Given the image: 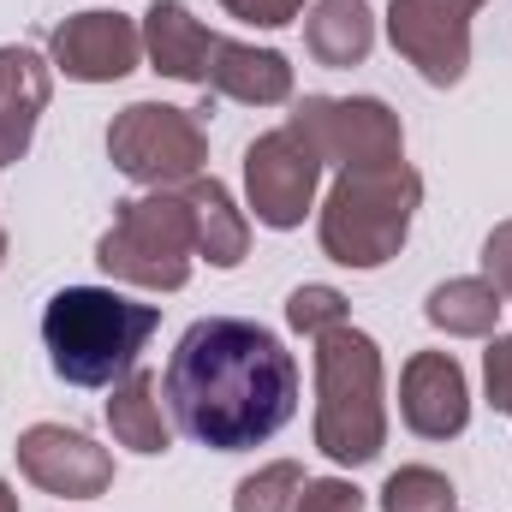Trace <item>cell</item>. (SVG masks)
I'll use <instances>...</instances> for the list:
<instances>
[{
    "label": "cell",
    "instance_id": "cell-23",
    "mask_svg": "<svg viewBox=\"0 0 512 512\" xmlns=\"http://www.w3.org/2000/svg\"><path fill=\"white\" fill-rule=\"evenodd\" d=\"M483 382H489V405H495L501 417H512V334H489Z\"/></svg>",
    "mask_w": 512,
    "mask_h": 512
},
{
    "label": "cell",
    "instance_id": "cell-7",
    "mask_svg": "<svg viewBox=\"0 0 512 512\" xmlns=\"http://www.w3.org/2000/svg\"><path fill=\"white\" fill-rule=\"evenodd\" d=\"M286 126L310 143V155L322 167H340V173L405 161L399 114L387 102H376V96H304Z\"/></svg>",
    "mask_w": 512,
    "mask_h": 512
},
{
    "label": "cell",
    "instance_id": "cell-25",
    "mask_svg": "<svg viewBox=\"0 0 512 512\" xmlns=\"http://www.w3.org/2000/svg\"><path fill=\"white\" fill-rule=\"evenodd\" d=\"M233 18H245V24H262V30H280V24H292L298 12H304V0H221Z\"/></svg>",
    "mask_w": 512,
    "mask_h": 512
},
{
    "label": "cell",
    "instance_id": "cell-21",
    "mask_svg": "<svg viewBox=\"0 0 512 512\" xmlns=\"http://www.w3.org/2000/svg\"><path fill=\"white\" fill-rule=\"evenodd\" d=\"M304 465L298 459H274V465H262L256 477L239 483V495H233V512H292L298 507V495H304Z\"/></svg>",
    "mask_w": 512,
    "mask_h": 512
},
{
    "label": "cell",
    "instance_id": "cell-22",
    "mask_svg": "<svg viewBox=\"0 0 512 512\" xmlns=\"http://www.w3.org/2000/svg\"><path fill=\"white\" fill-rule=\"evenodd\" d=\"M346 316H352V310H346V292H340V286H316V280H310V286H298V292L286 298V322H292L298 334H310V340H322L328 328H346Z\"/></svg>",
    "mask_w": 512,
    "mask_h": 512
},
{
    "label": "cell",
    "instance_id": "cell-4",
    "mask_svg": "<svg viewBox=\"0 0 512 512\" xmlns=\"http://www.w3.org/2000/svg\"><path fill=\"white\" fill-rule=\"evenodd\" d=\"M417 203H423V179L411 161L340 173L328 203H322V221H316L322 251L346 268H382L405 251Z\"/></svg>",
    "mask_w": 512,
    "mask_h": 512
},
{
    "label": "cell",
    "instance_id": "cell-24",
    "mask_svg": "<svg viewBox=\"0 0 512 512\" xmlns=\"http://www.w3.org/2000/svg\"><path fill=\"white\" fill-rule=\"evenodd\" d=\"M292 512H364V495L346 477H316V483H304Z\"/></svg>",
    "mask_w": 512,
    "mask_h": 512
},
{
    "label": "cell",
    "instance_id": "cell-20",
    "mask_svg": "<svg viewBox=\"0 0 512 512\" xmlns=\"http://www.w3.org/2000/svg\"><path fill=\"white\" fill-rule=\"evenodd\" d=\"M382 512H459V495L429 465H399L382 483Z\"/></svg>",
    "mask_w": 512,
    "mask_h": 512
},
{
    "label": "cell",
    "instance_id": "cell-26",
    "mask_svg": "<svg viewBox=\"0 0 512 512\" xmlns=\"http://www.w3.org/2000/svg\"><path fill=\"white\" fill-rule=\"evenodd\" d=\"M483 274L501 286V298H512V221H501L483 245Z\"/></svg>",
    "mask_w": 512,
    "mask_h": 512
},
{
    "label": "cell",
    "instance_id": "cell-28",
    "mask_svg": "<svg viewBox=\"0 0 512 512\" xmlns=\"http://www.w3.org/2000/svg\"><path fill=\"white\" fill-rule=\"evenodd\" d=\"M0 262H6V227H0Z\"/></svg>",
    "mask_w": 512,
    "mask_h": 512
},
{
    "label": "cell",
    "instance_id": "cell-10",
    "mask_svg": "<svg viewBox=\"0 0 512 512\" xmlns=\"http://www.w3.org/2000/svg\"><path fill=\"white\" fill-rule=\"evenodd\" d=\"M18 471L42 489V495H66V501H96L114 489V453L96 447L84 429L66 423H30L18 435Z\"/></svg>",
    "mask_w": 512,
    "mask_h": 512
},
{
    "label": "cell",
    "instance_id": "cell-18",
    "mask_svg": "<svg viewBox=\"0 0 512 512\" xmlns=\"http://www.w3.org/2000/svg\"><path fill=\"white\" fill-rule=\"evenodd\" d=\"M304 48L316 66H364L376 48V18L364 0H316L304 18Z\"/></svg>",
    "mask_w": 512,
    "mask_h": 512
},
{
    "label": "cell",
    "instance_id": "cell-15",
    "mask_svg": "<svg viewBox=\"0 0 512 512\" xmlns=\"http://www.w3.org/2000/svg\"><path fill=\"white\" fill-rule=\"evenodd\" d=\"M209 42L215 30L191 18V6L179 0H155L143 12V54L161 78H179V84H203V66H209Z\"/></svg>",
    "mask_w": 512,
    "mask_h": 512
},
{
    "label": "cell",
    "instance_id": "cell-12",
    "mask_svg": "<svg viewBox=\"0 0 512 512\" xmlns=\"http://www.w3.org/2000/svg\"><path fill=\"white\" fill-rule=\"evenodd\" d=\"M399 417L423 441H453L471 423V382L453 352H411L399 376Z\"/></svg>",
    "mask_w": 512,
    "mask_h": 512
},
{
    "label": "cell",
    "instance_id": "cell-19",
    "mask_svg": "<svg viewBox=\"0 0 512 512\" xmlns=\"http://www.w3.org/2000/svg\"><path fill=\"white\" fill-rule=\"evenodd\" d=\"M501 310H507V298H501V286H495L489 274L441 280V286L429 292V304H423V316H429L441 334H453V340H489V334L501 328Z\"/></svg>",
    "mask_w": 512,
    "mask_h": 512
},
{
    "label": "cell",
    "instance_id": "cell-8",
    "mask_svg": "<svg viewBox=\"0 0 512 512\" xmlns=\"http://www.w3.org/2000/svg\"><path fill=\"white\" fill-rule=\"evenodd\" d=\"M483 0H387V36L423 84L453 90L471 66V18Z\"/></svg>",
    "mask_w": 512,
    "mask_h": 512
},
{
    "label": "cell",
    "instance_id": "cell-9",
    "mask_svg": "<svg viewBox=\"0 0 512 512\" xmlns=\"http://www.w3.org/2000/svg\"><path fill=\"white\" fill-rule=\"evenodd\" d=\"M316 185H322V161L310 155V143L292 126L262 131L245 149V191H251V209L262 227H274V233L304 227Z\"/></svg>",
    "mask_w": 512,
    "mask_h": 512
},
{
    "label": "cell",
    "instance_id": "cell-6",
    "mask_svg": "<svg viewBox=\"0 0 512 512\" xmlns=\"http://www.w3.org/2000/svg\"><path fill=\"white\" fill-rule=\"evenodd\" d=\"M108 161L143 191L191 185L209 167L203 114L197 108H167V102H131L108 126Z\"/></svg>",
    "mask_w": 512,
    "mask_h": 512
},
{
    "label": "cell",
    "instance_id": "cell-13",
    "mask_svg": "<svg viewBox=\"0 0 512 512\" xmlns=\"http://www.w3.org/2000/svg\"><path fill=\"white\" fill-rule=\"evenodd\" d=\"M203 90L227 96V102H245V108H280V102H292V66L274 48L215 36L209 42V66H203Z\"/></svg>",
    "mask_w": 512,
    "mask_h": 512
},
{
    "label": "cell",
    "instance_id": "cell-2",
    "mask_svg": "<svg viewBox=\"0 0 512 512\" xmlns=\"http://www.w3.org/2000/svg\"><path fill=\"white\" fill-rule=\"evenodd\" d=\"M161 328L155 304L120 298L114 286H66L42 310V346L54 376L72 387H114L137 370V352Z\"/></svg>",
    "mask_w": 512,
    "mask_h": 512
},
{
    "label": "cell",
    "instance_id": "cell-14",
    "mask_svg": "<svg viewBox=\"0 0 512 512\" xmlns=\"http://www.w3.org/2000/svg\"><path fill=\"white\" fill-rule=\"evenodd\" d=\"M48 96H54V66L36 48H0V167L30 155Z\"/></svg>",
    "mask_w": 512,
    "mask_h": 512
},
{
    "label": "cell",
    "instance_id": "cell-27",
    "mask_svg": "<svg viewBox=\"0 0 512 512\" xmlns=\"http://www.w3.org/2000/svg\"><path fill=\"white\" fill-rule=\"evenodd\" d=\"M0 512H18V495L6 489V477H0Z\"/></svg>",
    "mask_w": 512,
    "mask_h": 512
},
{
    "label": "cell",
    "instance_id": "cell-17",
    "mask_svg": "<svg viewBox=\"0 0 512 512\" xmlns=\"http://www.w3.org/2000/svg\"><path fill=\"white\" fill-rule=\"evenodd\" d=\"M185 203H191V227H197V256L215 268H239L251 251V221L233 203V191L221 179H191Z\"/></svg>",
    "mask_w": 512,
    "mask_h": 512
},
{
    "label": "cell",
    "instance_id": "cell-3",
    "mask_svg": "<svg viewBox=\"0 0 512 512\" xmlns=\"http://www.w3.org/2000/svg\"><path fill=\"white\" fill-rule=\"evenodd\" d=\"M316 447L352 471L382 459L387 447L382 346L352 322L316 340Z\"/></svg>",
    "mask_w": 512,
    "mask_h": 512
},
{
    "label": "cell",
    "instance_id": "cell-5",
    "mask_svg": "<svg viewBox=\"0 0 512 512\" xmlns=\"http://www.w3.org/2000/svg\"><path fill=\"white\" fill-rule=\"evenodd\" d=\"M191 256H197V227H191L185 191L126 197L114 209V227L96 245V262L143 292H179L191 280Z\"/></svg>",
    "mask_w": 512,
    "mask_h": 512
},
{
    "label": "cell",
    "instance_id": "cell-11",
    "mask_svg": "<svg viewBox=\"0 0 512 512\" xmlns=\"http://www.w3.org/2000/svg\"><path fill=\"white\" fill-rule=\"evenodd\" d=\"M48 60L78 84H120L143 60V24H131L126 12H108V6L72 12V18L54 24Z\"/></svg>",
    "mask_w": 512,
    "mask_h": 512
},
{
    "label": "cell",
    "instance_id": "cell-16",
    "mask_svg": "<svg viewBox=\"0 0 512 512\" xmlns=\"http://www.w3.org/2000/svg\"><path fill=\"white\" fill-rule=\"evenodd\" d=\"M108 429L114 441L155 459L173 447V423H167V393H161V376L149 370H131L126 382H114V399H108Z\"/></svg>",
    "mask_w": 512,
    "mask_h": 512
},
{
    "label": "cell",
    "instance_id": "cell-1",
    "mask_svg": "<svg viewBox=\"0 0 512 512\" xmlns=\"http://www.w3.org/2000/svg\"><path fill=\"white\" fill-rule=\"evenodd\" d=\"M161 393L179 435L215 453H245L292 423L298 364L274 328L245 316H203L179 334Z\"/></svg>",
    "mask_w": 512,
    "mask_h": 512
}]
</instances>
